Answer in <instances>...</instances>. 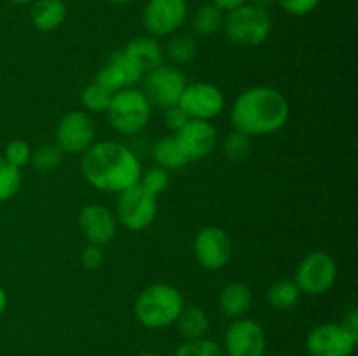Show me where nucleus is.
I'll return each mask as SVG.
<instances>
[{"label": "nucleus", "mask_w": 358, "mask_h": 356, "mask_svg": "<svg viewBox=\"0 0 358 356\" xmlns=\"http://www.w3.org/2000/svg\"><path fill=\"white\" fill-rule=\"evenodd\" d=\"M224 14L219 7L213 6L212 2L201 3L192 14V30L199 37H212L222 30Z\"/></svg>", "instance_id": "nucleus-22"}, {"label": "nucleus", "mask_w": 358, "mask_h": 356, "mask_svg": "<svg viewBox=\"0 0 358 356\" xmlns=\"http://www.w3.org/2000/svg\"><path fill=\"white\" fill-rule=\"evenodd\" d=\"M66 6L63 0H34L30 7V21L38 31H52L63 24Z\"/></svg>", "instance_id": "nucleus-19"}, {"label": "nucleus", "mask_w": 358, "mask_h": 356, "mask_svg": "<svg viewBox=\"0 0 358 356\" xmlns=\"http://www.w3.org/2000/svg\"><path fill=\"white\" fill-rule=\"evenodd\" d=\"M96 128L87 112H69L56 128V145L63 154H84L94 143Z\"/></svg>", "instance_id": "nucleus-13"}, {"label": "nucleus", "mask_w": 358, "mask_h": 356, "mask_svg": "<svg viewBox=\"0 0 358 356\" xmlns=\"http://www.w3.org/2000/svg\"><path fill=\"white\" fill-rule=\"evenodd\" d=\"M273 20L269 10L254 3H245L224 14L222 30L227 40L240 47H257L271 35Z\"/></svg>", "instance_id": "nucleus-4"}, {"label": "nucleus", "mask_w": 358, "mask_h": 356, "mask_svg": "<svg viewBox=\"0 0 358 356\" xmlns=\"http://www.w3.org/2000/svg\"><path fill=\"white\" fill-rule=\"evenodd\" d=\"M108 2H112V3H119V6H124V3L133 2V0H108Z\"/></svg>", "instance_id": "nucleus-42"}, {"label": "nucleus", "mask_w": 358, "mask_h": 356, "mask_svg": "<svg viewBox=\"0 0 358 356\" xmlns=\"http://www.w3.org/2000/svg\"><path fill=\"white\" fill-rule=\"evenodd\" d=\"M189 14L187 0H147L142 21L147 35L154 38L177 34Z\"/></svg>", "instance_id": "nucleus-9"}, {"label": "nucleus", "mask_w": 358, "mask_h": 356, "mask_svg": "<svg viewBox=\"0 0 358 356\" xmlns=\"http://www.w3.org/2000/svg\"><path fill=\"white\" fill-rule=\"evenodd\" d=\"M80 262H83L84 267L90 269V271H96V269H100L105 262L103 248L98 246V244L87 243L86 248L80 251Z\"/></svg>", "instance_id": "nucleus-35"}, {"label": "nucleus", "mask_w": 358, "mask_h": 356, "mask_svg": "<svg viewBox=\"0 0 358 356\" xmlns=\"http://www.w3.org/2000/svg\"><path fill=\"white\" fill-rule=\"evenodd\" d=\"M164 121H166V126L171 131L178 133L189 121H191V117H189L187 112H185L180 105H173V107L164 108Z\"/></svg>", "instance_id": "nucleus-36"}, {"label": "nucleus", "mask_w": 358, "mask_h": 356, "mask_svg": "<svg viewBox=\"0 0 358 356\" xmlns=\"http://www.w3.org/2000/svg\"><path fill=\"white\" fill-rule=\"evenodd\" d=\"M210 2H212L215 7H219L222 13H229V10L245 6V3H248L250 0H210Z\"/></svg>", "instance_id": "nucleus-37"}, {"label": "nucleus", "mask_w": 358, "mask_h": 356, "mask_svg": "<svg viewBox=\"0 0 358 356\" xmlns=\"http://www.w3.org/2000/svg\"><path fill=\"white\" fill-rule=\"evenodd\" d=\"M194 255L201 267L219 271L229 264L233 257V239L220 227H203L194 237Z\"/></svg>", "instance_id": "nucleus-10"}, {"label": "nucleus", "mask_w": 358, "mask_h": 356, "mask_svg": "<svg viewBox=\"0 0 358 356\" xmlns=\"http://www.w3.org/2000/svg\"><path fill=\"white\" fill-rule=\"evenodd\" d=\"M77 223H79L80 232L86 237L87 243L98 244V246L110 243L114 239L115 232H117V218H115V215L107 206L98 205V202L84 206L80 209Z\"/></svg>", "instance_id": "nucleus-15"}, {"label": "nucleus", "mask_w": 358, "mask_h": 356, "mask_svg": "<svg viewBox=\"0 0 358 356\" xmlns=\"http://www.w3.org/2000/svg\"><path fill=\"white\" fill-rule=\"evenodd\" d=\"M185 86L187 79L175 65H159L143 75V94L150 105L159 108L178 105Z\"/></svg>", "instance_id": "nucleus-8"}, {"label": "nucleus", "mask_w": 358, "mask_h": 356, "mask_svg": "<svg viewBox=\"0 0 358 356\" xmlns=\"http://www.w3.org/2000/svg\"><path fill=\"white\" fill-rule=\"evenodd\" d=\"M107 115L115 131L121 135H135L149 122L150 103L142 91L126 87L112 94Z\"/></svg>", "instance_id": "nucleus-5"}, {"label": "nucleus", "mask_w": 358, "mask_h": 356, "mask_svg": "<svg viewBox=\"0 0 358 356\" xmlns=\"http://www.w3.org/2000/svg\"><path fill=\"white\" fill-rule=\"evenodd\" d=\"M289 115V101L278 89L257 86L236 98L231 110V124L234 131L247 136L271 135L287 124Z\"/></svg>", "instance_id": "nucleus-2"}, {"label": "nucleus", "mask_w": 358, "mask_h": 356, "mask_svg": "<svg viewBox=\"0 0 358 356\" xmlns=\"http://www.w3.org/2000/svg\"><path fill=\"white\" fill-rule=\"evenodd\" d=\"M338 265L334 257L325 251H313L299 262L296 269V285L306 295H324L334 286Z\"/></svg>", "instance_id": "nucleus-7"}, {"label": "nucleus", "mask_w": 358, "mask_h": 356, "mask_svg": "<svg viewBox=\"0 0 358 356\" xmlns=\"http://www.w3.org/2000/svg\"><path fill=\"white\" fill-rule=\"evenodd\" d=\"M3 159L16 168H23L30 164L31 159V147L24 140H13L3 150Z\"/></svg>", "instance_id": "nucleus-33"}, {"label": "nucleus", "mask_w": 358, "mask_h": 356, "mask_svg": "<svg viewBox=\"0 0 358 356\" xmlns=\"http://www.w3.org/2000/svg\"><path fill=\"white\" fill-rule=\"evenodd\" d=\"M166 56L177 65L191 63L198 54V42L189 34H173L166 42Z\"/></svg>", "instance_id": "nucleus-24"}, {"label": "nucleus", "mask_w": 358, "mask_h": 356, "mask_svg": "<svg viewBox=\"0 0 358 356\" xmlns=\"http://www.w3.org/2000/svg\"><path fill=\"white\" fill-rule=\"evenodd\" d=\"M175 323L185 341H194L205 337L210 328V318L199 306H184Z\"/></svg>", "instance_id": "nucleus-20"}, {"label": "nucleus", "mask_w": 358, "mask_h": 356, "mask_svg": "<svg viewBox=\"0 0 358 356\" xmlns=\"http://www.w3.org/2000/svg\"><path fill=\"white\" fill-rule=\"evenodd\" d=\"M152 154L157 166L166 171L182 170V168H185L189 164L187 157L184 156L175 136H164V138L157 140Z\"/></svg>", "instance_id": "nucleus-21"}, {"label": "nucleus", "mask_w": 358, "mask_h": 356, "mask_svg": "<svg viewBox=\"0 0 358 356\" xmlns=\"http://www.w3.org/2000/svg\"><path fill=\"white\" fill-rule=\"evenodd\" d=\"M10 3H16V6H23V3H31L34 0H9Z\"/></svg>", "instance_id": "nucleus-41"}, {"label": "nucleus", "mask_w": 358, "mask_h": 356, "mask_svg": "<svg viewBox=\"0 0 358 356\" xmlns=\"http://www.w3.org/2000/svg\"><path fill=\"white\" fill-rule=\"evenodd\" d=\"M343 325H345V327L348 328V330L352 332V334L358 335V314H357L355 309L350 311V314H348V316H346L345 323H343Z\"/></svg>", "instance_id": "nucleus-38"}, {"label": "nucleus", "mask_w": 358, "mask_h": 356, "mask_svg": "<svg viewBox=\"0 0 358 356\" xmlns=\"http://www.w3.org/2000/svg\"><path fill=\"white\" fill-rule=\"evenodd\" d=\"M110 59L121 68V72L124 73L129 87H133L136 82H140V80L143 79V75H145V72L140 68L138 63L133 61V59L126 54L124 49H122V51H115L114 54L110 56Z\"/></svg>", "instance_id": "nucleus-32"}, {"label": "nucleus", "mask_w": 358, "mask_h": 356, "mask_svg": "<svg viewBox=\"0 0 358 356\" xmlns=\"http://www.w3.org/2000/svg\"><path fill=\"white\" fill-rule=\"evenodd\" d=\"M7 304H9V299H7V292L3 290V286L0 285V316L6 313L7 309Z\"/></svg>", "instance_id": "nucleus-39"}, {"label": "nucleus", "mask_w": 358, "mask_h": 356, "mask_svg": "<svg viewBox=\"0 0 358 356\" xmlns=\"http://www.w3.org/2000/svg\"><path fill=\"white\" fill-rule=\"evenodd\" d=\"M173 356H226L224 349L219 342L212 339H194V341H185L180 348L175 351Z\"/></svg>", "instance_id": "nucleus-29"}, {"label": "nucleus", "mask_w": 358, "mask_h": 356, "mask_svg": "<svg viewBox=\"0 0 358 356\" xmlns=\"http://www.w3.org/2000/svg\"><path fill=\"white\" fill-rule=\"evenodd\" d=\"M178 105L187 112L191 119L210 121L224 110L226 100H224L222 91L213 84L192 82L185 86Z\"/></svg>", "instance_id": "nucleus-14"}, {"label": "nucleus", "mask_w": 358, "mask_h": 356, "mask_svg": "<svg viewBox=\"0 0 358 356\" xmlns=\"http://www.w3.org/2000/svg\"><path fill=\"white\" fill-rule=\"evenodd\" d=\"M21 187V170L0 159V202L9 201L17 194Z\"/></svg>", "instance_id": "nucleus-28"}, {"label": "nucleus", "mask_w": 358, "mask_h": 356, "mask_svg": "<svg viewBox=\"0 0 358 356\" xmlns=\"http://www.w3.org/2000/svg\"><path fill=\"white\" fill-rule=\"evenodd\" d=\"M157 198L147 192L140 184L119 192L115 218L128 230L140 232L156 220Z\"/></svg>", "instance_id": "nucleus-6"}, {"label": "nucleus", "mask_w": 358, "mask_h": 356, "mask_svg": "<svg viewBox=\"0 0 358 356\" xmlns=\"http://www.w3.org/2000/svg\"><path fill=\"white\" fill-rule=\"evenodd\" d=\"M320 2L322 0H276V3L287 14H292V16H306V14H311L313 10H317Z\"/></svg>", "instance_id": "nucleus-34"}, {"label": "nucleus", "mask_w": 358, "mask_h": 356, "mask_svg": "<svg viewBox=\"0 0 358 356\" xmlns=\"http://www.w3.org/2000/svg\"><path fill=\"white\" fill-rule=\"evenodd\" d=\"M63 150L56 143H44V145L31 149L30 164L37 171L48 173V171L56 170L62 164Z\"/></svg>", "instance_id": "nucleus-25"}, {"label": "nucleus", "mask_w": 358, "mask_h": 356, "mask_svg": "<svg viewBox=\"0 0 358 356\" xmlns=\"http://www.w3.org/2000/svg\"><path fill=\"white\" fill-rule=\"evenodd\" d=\"M222 349L226 356H264V328L255 320L248 318L233 320L224 334Z\"/></svg>", "instance_id": "nucleus-11"}, {"label": "nucleus", "mask_w": 358, "mask_h": 356, "mask_svg": "<svg viewBox=\"0 0 358 356\" xmlns=\"http://www.w3.org/2000/svg\"><path fill=\"white\" fill-rule=\"evenodd\" d=\"M94 82L100 84V86L105 87L107 91H110L112 94L117 93V91H121V89H126V87H129L124 73L121 72V68H119V66L115 65L112 59H108V61L105 63L100 70H98Z\"/></svg>", "instance_id": "nucleus-30"}, {"label": "nucleus", "mask_w": 358, "mask_h": 356, "mask_svg": "<svg viewBox=\"0 0 358 356\" xmlns=\"http://www.w3.org/2000/svg\"><path fill=\"white\" fill-rule=\"evenodd\" d=\"M80 171L90 185L103 192H122L138 184L142 164L131 149L119 142L93 143L80 159Z\"/></svg>", "instance_id": "nucleus-1"}, {"label": "nucleus", "mask_w": 358, "mask_h": 356, "mask_svg": "<svg viewBox=\"0 0 358 356\" xmlns=\"http://www.w3.org/2000/svg\"><path fill=\"white\" fill-rule=\"evenodd\" d=\"M358 335L352 334L345 325L324 323L315 327L306 339L310 356H352Z\"/></svg>", "instance_id": "nucleus-12"}, {"label": "nucleus", "mask_w": 358, "mask_h": 356, "mask_svg": "<svg viewBox=\"0 0 358 356\" xmlns=\"http://www.w3.org/2000/svg\"><path fill=\"white\" fill-rule=\"evenodd\" d=\"M250 3H254V6H259V7H262V9L269 10V7H271L273 3H276V0H250Z\"/></svg>", "instance_id": "nucleus-40"}, {"label": "nucleus", "mask_w": 358, "mask_h": 356, "mask_svg": "<svg viewBox=\"0 0 358 356\" xmlns=\"http://www.w3.org/2000/svg\"><path fill=\"white\" fill-rule=\"evenodd\" d=\"M222 152L229 163H241V161L247 159L252 152L250 136L238 131L229 133L222 142Z\"/></svg>", "instance_id": "nucleus-26"}, {"label": "nucleus", "mask_w": 358, "mask_h": 356, "mask_svg": "<svg viewBox=\"0 0 358 356\" xmlns=\"http://www.w3.org/2000/svg\"><path fill=\"white\" fill-rule=\"evenodd\" d=\"M138 184L145 188L147 192H150L152 195H161L163 192H166V188L170 187V175H168L166 170L156 166L150 168L149 171L140 175Z\"/></svg>", "instance_id": "nucleus-31"}, {"label": "nucleus", "mask_w": 358, "mask_h": 356, "mask_svg": "<svg viewBox=\"0 0 358 356\" xmlns=\"http://www.w3.org/2000/svg\"><path fill=\"white\" fill-rule=\"evenodd\" d=\"M136 356H163V355H159V353L147 351V353H140V355H136Z\"/></svg>", "instance_id": "nucleus-43"}, {"label": "nucleus", "mask_w": 358, "mask_h": 356, "mask_svg": "<svg viewBox=\"0 0 358 356\" xmlns=\"http://www.w3.org/2000/svg\"><path fill=\"white\" fill-rule=\"evenodd\" d=\"M182 152L187 161H199L210 156L217 145V131L210 121L191 119L178 133H175Z\"/></svg>", "instance_id": "nucleus-16"}, {"label": "nucleus", "mask_w": 358, "mask_h": 356, "mask_svg": "<svg viewBox=\"0 0 358 356\" xmlns=\"http://www.w3.org/2000/svg\"><path fill=\"white\" fill-rule=\"evenodd\" d=\"M185 306L180 290L168 283H154L140 292L135 302V318L150 330L166 328L177 321Z\"/></svg>", "instance_id": "nucleus-3"}, {"label": "nucleus", "mask_w": 358, "mask_h": 356, "mask_svg": "<svg viewBox=\"0 0 358 356\" xmlns=\"http://www.w3.org/2000/svg\"><path fill=\"white\" fill-rule=\"evenodd\" d=\"M112 93L101 87L100 84L91 82L84 87L83 94H80V101L84 107L93 114H107L108 105H110Z\"/></svg>", "instance_id": "nucleus-27"}, {"label": "nucleus", "mask_w": 358, "mask_h": 356, "mask_svg": "<svg viewBox=\"0 0 358 356\" xmlns=\"http://www.w3.org/2000/svg\"><path fill=\"white\" fill-rule=\"evenodd\" d=\"M276 356H283V355H276Z\"/></svg>", "instance_id": "nucleus-44"}, {"label": "nucleus", "mask_w": 358, "mask_h": 356, "mask_svg": "<svg viewBox=\"0 0 358 356\" xmlns=\"http://www.w3.org/2000/svg\"><path fill=\"white\" fill-rule=\"evenodd\" d=\"M124 52L133 61L138 63V66L145 73L163 65V47L157 38L150 37V35H140V37L129 40V44L124 47Z\"/></svg>", "instance_id": "nucleus-17"}, {"label": "nucleus", "mask_w": 358, "mask_h": 356, "mask_svg": "<svg viewBox=\"0 0 358 356\" xmlns=\"http://www.w3.org/2000/svg\"><path fill=\"white\" fill-rule=\"evenodd\" d=\"M252 306V292L245 283L234 281L222 288L219 295L220 313L229 320H238L247 314Z\"/></svg>", "instance_id": "nucleus-18"}, {"label": "nucleus", "mask_w": 358, "mask_h": 356, "mask_svg": "<svg viewBox=\"0 0 358 356\" xmlns=\"http://www.w3.org/2000/svg\"><path fill=\"white\" fill-rule=\"evenodd\" d=\"M299 297L301 290L294 279H280V281L273 283L268 290V302L278 311L292 309L299 302Z\"/></svg>", "instance_id": "nucleus-23"}]
</instances>
